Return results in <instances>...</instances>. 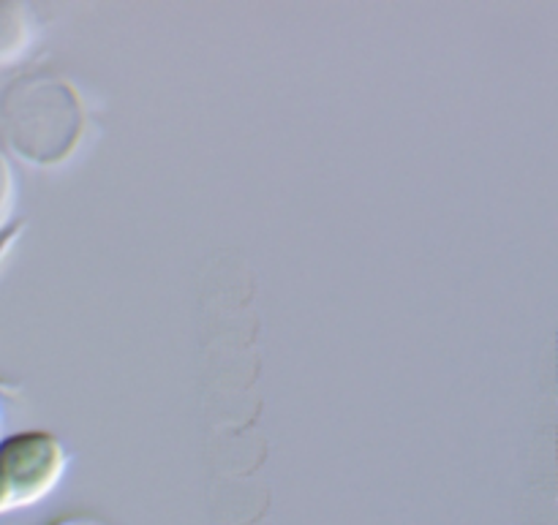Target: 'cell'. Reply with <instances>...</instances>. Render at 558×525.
Returning a JSON list of instances; mask_svg holds the SVG:
<instances>
[{"instance_id":"obj_5","label":"cell","mask_w":558,"mask_h":525,"mask_svg":"<svg viewBox=\"0 0 558 525\" xmlns=\"http://www.w3.org/2000/svg\"><path fill=\"white\" fill-rule=\"evenodd\" d=\"M16 232H20V229H5V232H0V256H3L5 254V248H9V245L11 243H14V237H16Z\"/></svg>"},{"instance_id":"obj_3","label":"cell","mask_w":558,"mask_h":525,"mask_svg":"<svg viewBox=\"0 0 558 525\" xmlns=\"http://www.w3.org/2000/svg\"><path fill=\"white\" fill-rule=\"evenodd\" d=\"M31 44V25L20 5L0 3V65L14 63Z\"/></svg>"},{"instance_id":"obj_6","label":"cell","mask_w":558,"mask_h":525,"mask_svg":"<svg viewBox=\"0 0 558 525\" xmlns=\"http://www.w3.org/2000/svg\"><path fill=\"white\" fill-rule=\"evenodd\" d=\"M54 525H104V523H96V521H87V517H71V521H63V523H54Z\"/></svg>"},{"instance_id":"obj_4","label":"cell","mask_w":558,"mask_h":525,"mask_svg":"<svg viewBox=\"0 0 558 525\" xmlns=\"http://www.w3.org/2000/svg\"><path fill=\"white\" fill-rule=\"evenodd\" d=\"M11 210H14V172L9 167V158L0 152V232L9 229Z\"/></svg>"},{"instance_id":"obj_1","label":"cell","mask_w":558,"mask_h":525,"mask_svg":"<svg viewBox=\"0 0 558 525\" xmlns=\"http://www.w3.org/2000/svg\"><path fill=\"white\" fill-rule=\"evenodd\" d=\"M3 120L11 147L41 167L65 161L82 136V107L74 90L49 76H27L11 85Z\"/></svg>"},{"instance_id":"obj_2","label":"cell","mask_w":558,"mask_h":525,"mask_svg":"<svg viewBox=\"0 0 558 525\" xmlns=\"http://www.w3.org/2000/svg\"><path fill=\"white\" fill-rule=\"evenodd\" d=\"M65 450L52 434H20L0 441V515L27 510L58 488Z\"/></svg>"}]
</instances>
